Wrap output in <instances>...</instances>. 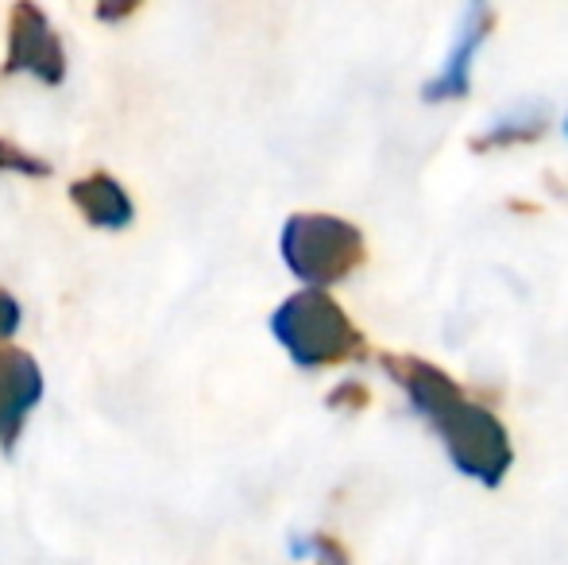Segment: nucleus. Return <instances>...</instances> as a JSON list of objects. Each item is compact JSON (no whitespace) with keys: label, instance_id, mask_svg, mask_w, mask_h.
Segmentation results:
<instances>
[{"label":"nucleus","instance_id":"8","mask_svg":"<svg viewBox=\"0 0 568 565\" xmlns=\"http://www.w3.org/2000/svg\"><path fill=\"white\" fill-rule=\"evenodd\" d=\"M0 171H20V174H36V179H43V174H51V167H47L43 159L28 155L23 148H16L12 140L0 137Z\"/></svg>","mask_w":568,"mask_h":565},{"label":"nucleus","instance_id":"7","mask_svg":"<svg viewBox=\"0 0 568 565\" xmlns=\"http://www.w3.org/2000/svg\"><path fill=\"white\" fill-rule=\"evenodd\" d=\"M70 198H74V205L85 213L90 225L120 229L132 221V202H128L124 186L109 179V174H90V179L74 182V186H70Z\"/></svg>","mask_w":568,"mask_h":565},{"label":"nucleus","instance_id":"1","mask_svg":"<svg viewBox=\"0 0 568 565\" xmlns=\"http://www.w3.org/2000/svg\"><path fill=\"white\" fill-rule=\"evenodd\" d=\"M406 392L410 400L426 411L437 423V430L449 442L453 461L464 468L468 476L495 484L510 465V450H507V430L495 423L487 411L468 407V403L456 395V387L445 376H437L434 369H422L414 364L410 376H406Z\"/></svg>","mask_w":568,"mask_h":565},{"label":"nucleus","instance_id":"3","mask_svg":"<svg viewBox=\"0 0 568 565\" xmlns=\"http://www.w3.org/2000/svg\"><path fill=\"white\" fill-rule=\"evenodd\" d=\"M283 256L291 272L310 286H329L344 280L364 256V244L352 225L325 213H302L286 221L283 233Z\"/></svg>","mask_w":568,"mask_h":565},{"label":"nucleus","instance_id":"5","mask_svg":"<svg viewBox=\"0 0 568 565\" xmlns=\"http://www.w3.org/2000/svg\"><path fill=\"white\" fill-rule=\"evenodd\" d=\"M43 395V376L23 349H0V442L12 445L23 415Z\"/></svg>","mask_w":568,"mask_h":565},{"label":"nucleus","instance_id":"4","mask_svg":"<svg viewBox=\"0 0 568 565\" xmlns=\"http://www.w3.org/2000/svg\"><path fill=\"white\" fill-rule=\"evenodd\" d=\"M8 74H36L39 82L54 85L67 74V59H62V43L54 36V28L47 23V16L39 12L31 0H20L12 8V31H8Z\"/></svg>","mask_w":568,"mask_h":565},{"label":"nucleus","instance_id":"10","mask_svg":"<svg viewBox=\"0 0 568 565\" xmlns=\"http://www.w3.org/2000/svg\"><path fill=\"white\" fill-rule=\"evenodd\" d=\"M140 4H143V0H101V4H98V16H101L105 23H116V20H124V16H132Z\"/></svg>","mask_w":568,"mask_h":565},{"label":"nucleus","instance_id":"9","mask_svg":"<svg viewBox=\"0 0 568 565\" xmlns=\"http://www.w3.org/2000/svg\"><path fill=\"white\" fill-rule=\"evenodd\" d=\"M16 325H20V306H16V299L8 291H0V341L12 337Z\"/></svg>","mask_w":568,"mask_h":565},{"label":"nucleus","instance_id":"6","mask_svg":"<svg viewBox=\"0 0 568 565\" xmlns=\"http://www.w3.org/2000/svg\"><path fill=\"white\" fill-rule=\"evenodd\" d=\"M487 28H491V12H487V0H471L468 16H464V28L456 36L453 59L445 62V70L437 74V82L429 85V98H460L468 90V70H471V54L479 51Z\"/></svg>","mask_w":568,"mask_h":565},{"label":"nucleus","instance_id":"2","mask_svg":"<svg viewBox=\"0 0 568 565\" xmlns=\"http://www.w3.org/2000/svg\"><path fill=\"white\" fill-rule=\"evenodd\" d=\"M271 330L291 349L294 361L306 369L337 364L356 349V333H352L348 317L322 286H310V291L294 294L291 302H283L278 314L271 317Z\"/></svg>","mask_w":568,"mask_h":565}]
</instances>
